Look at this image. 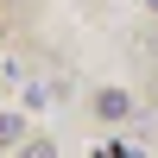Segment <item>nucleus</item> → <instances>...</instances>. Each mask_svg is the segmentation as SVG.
Masks as SVG:
<instances>
[{
  "label": "nucleus",
  "mask_w": 158,
  "mask_h": 158,
  "mask_svg": "<svg viewBox=\"0 0 158 158\" xmlns=\"http://www.w3.org/2000/svg\"><path fill=\"white\" fill-rule=\"evenodd\" d=\"M95 108L108 114V120H127V108H133V101H127L120 89H101V95H95Z\"/></svg>",
  "instance_id": "obj_1"
},
{
  "label": "nucleus",
  "mask_w": 158,
  "mask_h": 158,
  "mask_svg": "<svg viewBox=\"0 0 158 158\" xmlns=\"http://www.w3.org/2000/svg\"><path fill=\"white\" fill-rule=\"evenodd\" d=\"M19 139H25V120L19 114H0V146H19Z\"/></svg>",
  "instance_id": "obj_2"
},
{
  "label": "nucleus",
  "mask_w": 158,
  "mask_h": 158,
  "mask_svg": "<svg viewBox=\"0 0 158 158\" xmlns=\"http://www.w3.org/2000/svg\"><path fill=\"white\" fill-rule=\"evenodd\" d=\"M25 158H57V146H51V139H32V146H25Z\"/></svg>",
  "instance_id": "obj_3"
},
{
  "label": "nucleus",
  "mask_w": 158,
  "mask_h": 158,
  "mask_svg": "<svg viewBox=\"0 0 158 158\" xmlns=\"http://www.w3.org/2000/svg\"><path fill=\"white\" fill-rule=\"evenodd\" d=\"M146 6H152V13H158V0H146Z\"/></svg>",
  "instance_id": "obj_4"
}]
</instances>
